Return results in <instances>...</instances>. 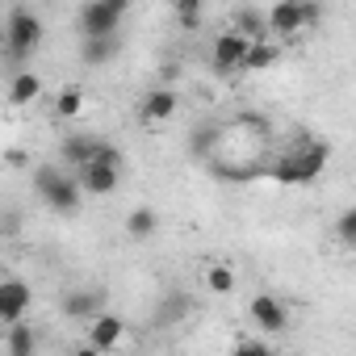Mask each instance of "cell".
I'll list each match as a JSON object with an SVG mask.
<instances>
[{
    "label": "cell",
    "instance_id": "5bb4252c",
    "mask_svg": "<svg viewBox=\"0 0 356 356\" xmlns=\"http://www.w3.org/2000/svg\"><path fill=\"white\" fill-rule=\"evenodd\" d=\"M118 51H122V38H118V34H97V38H84V42H80V59H84L88 67H105Z\"/></svg>",
    "mask_w": 356,
    "mask_h": 356
},
{
    "label": "cell",
    "instance_id": "8fae6325",
    "mask_svg": "<svg viewBox=\"0 0 356 356\" xmlns=\"http://www.w3.org/2000/svg\"><path fill=\"white\" fill-rule=\"evenodd\" d=\"M176 92L172 88H151L147 97H143V105H138V122L143 126H159V122H168L172 113H176Z\"/></svg>",
    "mask_w": 356,
    "mask_h": 356
},
{
    "label": "cell",
    "instance_id": "52a82bcc",
    "mask_svg": "<svg viewBox=\"0 0 356 356\" xmlns=\"http://www.w3.org/2000/svg\"><path fill=\"white\" fill-rule=\"evenodd\" d=\"M122 335H126V323H122L118 314L101 310V314L88 318V348H92V352H113V348L122 343Z\"/></svg>",
    "mask_w": 356,
    "mask_h": 356
},
{
    "label": "cell",
    "instance_id": "2e32d148",
    "mask_svg": "<svg viewBox=\"0 0 356 356\" xmlns=\"http://www.w3.org/2000/svg\"><path fill=\"white\" fill-rule=\"evenodd\" d=\"M277 59H281V47H277V42L252 38L248 51H243V63H239V67H248V72H264V67H273Z\"/></svg>",
    "mask_w": 356,
    "mask_h": 356
},
{
    "label": "cell",
    "instance_id": "d4e9b609",
    "mask_svg": "<svg viewBox=\"0 0 356 356\" xmlns=\"http://www.w3.org/2000/svg\"><path fill=\"white\" fill-rule=\"evenodd\" d=\"M335 235L343 248H356V206H343L339 218H335Z\"/></svg>",
    "mask_w": 356,
    "mask_h": 356
},
{
    "label": "cell",
    "instance_id": "30bf717a",
    "mask_svg": "<svg viewBox=\"0 0 356 356\" xmlns=\"http://www.w3.org/2000/svg\"><path fill=\"white\" fill-rule=\"evenodd\" d=\"M105 310V293L101 289H67L63 293V314L72 318V323H88L92 314H101Z\"/></svg>",
    "mask_w": 356,
    "mask_h": 356
},
{
    "label": "cell",
    "instance_id": "e0dca14e",
    "mask_svg": "<svg viewBox=\"0 0 356 356\" xmlns=\"http://www.w3.org/2000/svg\"><path fill=\"white\" fill-rule=\"evenodd\" d=\"M155 231H159V214L151 206H138V210L126 214V235L130 239H151Z\"/></svg>",
    "mask_w": 356,
    "mask_h": 356
},
{
    "label": "cell",
    "instance_id": "d6986e66",
    "mask_svg": "<svg viewBox=\"0 0 356 356\" xmlns=\"http://www.w3.org/2000/svg\"><path fill=\"white\" fill-rule=\"evenodd\" d=\"M34 348H38V335H34V327H30L26 318L9 323V352H13V356H30Z\"/></svg>",
    "mask_w": 356,
    "mask_h": 356
},
{
    "label": "cell",
    "instance_id": "603a6c76",
    "mask_svg": "<svg viewBox=\"0 0 356 356\" xmlns=\"http://www.w3.org/2000/svg\"><path fill=\"white\" fill-rule=\"evenodd\" d=\"M189 310H193V306H189V298H185V293H172V298L155 310V323H181Z\"/></svg>",
    "mask_w": 356,
    "mask_h": 356
},
{
    "label": "cell",
    "instance_id": "6da1fadb",
    "mask_svg": "<svg viewBox=\"0 0 356 356\" xmlns=\"http://www.w3.org/2000/svg\"><path fill=\"white\" fill-rule=\"evenodd\" d=\"M327 159H331L327 143L302 138L298 147H289V151L273 163V181H277V185H310V181H318V176H323Z\"/></svg>",
    "mask_w": 356,
    "mask_h": 356
},
{
    "label": "cell",
    "instance_id": "7c38bea8",
    "mask_svg": "<svg viewBox=\"0 0 356 356\" xmlns=\"http://www.w3.org/2000/svg\"><path fill=\"white\" fill-rule=\"evenodd\" d=\"M97 147H101V134H88V130H76V134H67V138L59 143V159H63L67 168H80V163H88V159H97Z\"/></svg>",
    "mask_w": 356,
    "mask_h": 356
},
{
    "label": "cell",
    "instance_id": "5b68a950",
    "mask_svg": "<svg viewBox=\"0 0 356 356\" xmlns=\"http://www.w3.org/2000/svg\"><path fill=\"white\" fill-rule=\"evenodd\" d=\"M76 181L88 197H109L122 185V163H105V159H88L76 168Z\"/></svg>",
    "mask_w": 356,
    "mask_h": 356
},
{
    "label": "cell",
    "instance_id": "484cf974",
    "mask_svg": "<svg viewBox=\"0 0 356 356\" xmlns=\"http://www.w3.org/2000/svg\"><path fill=\"white\" fill-rule=\"evenodd\" d=\"M235 352H239V356H268V352H273V343H268V339L248 335V339H239V343H235Z\"/></svg>",
    "mask_w": 356,
    "mask_h": 356
},
{
    "label": "cell",
    "instance_id": "cb8c5ba5",
    "mask_svg": "<svg viewBox=\"0 0 356 356\" xmlns=\"http://www.w3.org/2000/svg\"><path fill=\"white\" fill-rule=\"evenodd\" d=\"M206 289H210V293H231V289H235V273H231L227 264H210V268H206Z\"/></svg>",
    "mask_w": 356,
    "mask_h": 356
},
{
    "label": "cell",
    "instance_id": "9a60e30c",
    "mask_svg": "<svg viewBox=\"0 0 356 356\" xmlns=\"http://www.w3.org/2000/svg\"><path fill=\"white\" fill-rule=\"evenodd\" d=\"M218 143H222V126H214V122H202L197 130H189V155L193 159H210V155H218Z\"/></svg>",
    "mask_w": 356,
    "mask_h": 356
},
{
    "label": "cell",
    "instance_id": "7a4b0ae2",
    "mask_svg": "<svg viewBox=\"0 0 356 356\" xmlns=\"http://www.w3.org/2000/svg\"><path fill=\"white\" fill-rule=\"evenodd\" d=\"M34 193H38V202H42L47 210H55V214H76L80 202H84L80 181H76V176H67L63 168H55V163L34 168Z\"/></svg>",
    "mask_w": 356,
    "mask_h": 356
},
{
    "label": "cell",
    "instance_id": "4fadbf2b",
    "mask_svg": "<svg viewBox=\"0 0 356 356\" xmlns=\"http://www.w3.org/2000/svg\"><path fill=\"white\" fill-rule=\"evenodd\" d=\"M243 51H248V38H243L239 30L218 34V38H214V67H218V72H235V67L243 63Z\"/></svg>",
    "mask_w": 356,
    "mask_h": 356
},
{
    "label": "cell",
    "instance_id": "ba28073f",
    "mask_svg": "<svg viewBox=\"0 0 356 356\" xmlns=\"http://www.w3.org/2000/svg\"><path fill=\"white\" fill-rule=\"evenodd\" d=\"M264 26L281 38H293L306 30V17H302V0H277V5L264 13Z\"/></svg>",
    "mask_w": 356,
    "mask_h": 356
},
{
    "label": "cell",
    "instance_id": "4316f807",
    "mask_svg": "<svg viewBox=\"0 0 356 356\" xmlns=\"http://www.w3.org/2000/svg\"><path fill=\"white\" fill-rule=\"evenodd\" d=\"M323 0H302V17H306V30H318L323 26Z\"/></svg>",
    "mask_w": 356,
    "mask_h": 356
},
{
    "label": "cell",
    "instance_id": "3957f363",
    "mask_svg": "<svg viewBox=\"0 0 356 356\" xmlns=\"http://www.w3.org/2000/svg\"><path fill=\"white\" fill-rule=\"evenodd\" d=\"M126 13H130V0H88V5L80 9V38L118 34Z\"/></svg>",
    "mask_w": 356,
    "mask_h": 356
},
{
    "label": "cell",
    "instance_id": "8992f818",
    "mask_svg": "<svg viewBox=\"0 0 356 356\" xmlns=\"http://www.w3.org/2000/svg\"><path fill=\"white\" fill-rule=\"evenodd\" d=\"M248 314H252V323H256L260 331H268V335H277V331L289 327V306H285L281 298H273V293H256L252 306H248Z\"/></svg>",
    "mask_w": 356,
    "mask_h": 356
},
{
    "label": "cell",
    "instance_id": "9c48e42d",
    "mask_svg": "<svg viewBox=\"0 0 356 356\" xmlns=\"http://www.w3.org/2000/svg\"><path fill=\"white\" fill-rule=\"evenodd\" d=\"M30 302H34V293H30L26 281H0V323H5V327L26 318Z\"/></svg>",
    "mask_w": 356,
    "mask_h": 356
},
{
    "label": "cell",
    "instance_id": "ac0fdd59",
    "mask_svg": "<svg viewBox=\"0 0 356 356\" xmlns=\"http://www.w3.org/2000/svg\"><path fill=\"white\" fill-rule=\"evenodd\" d=\"M38 97H42V80H38L34 72H17L13 84H9V101H13V105H30V101H38Z\"/></svg>",
    "mask_w": 356,
    "mask_h": 356
},
{
    "label": "cell",
    "instance_id": "7402d4cb",
    "mask_svg": "<svg viewBox=\"0 0 356 356\" xmlns=\"http://www.w3.org/2000/svg\"><path fill=\"white\" fill-rule=\"evenodd\" d=\"M231 30H239V34L252 42V38H264V30H268V26H264V13H260V9H239Z\"/></svg>",
    "mask_w": 356,
    "mask_h": 356
},
{
    "label": "cell",
    "instance_id": "ffe728a7",
    "mask_svg": "<svg viewBox=\"0 0 356 356\" xmlns=\"http://www.w3.org/2000/svg\"><path fill=\"white\" fill-rule=\"evenodd\" d=\"M84 113V88H76V84H67L59 97H55V118H63V122H72V118H80Z\"/></svg>",
    "mask_w": 356,
    "mask_h": 356
},
{
    "label": "cell",
    "instance_id": "44dd1931",
    "mask_svg": "<svg viewBox=\"0 0 356 356\" xmlns=\"http://www.w3.org/2000/svg\"><path fill=\"white\" fill-rule=\"evenodd\" d=\"M202 9H206V0H172V13H176V26L181 30H197Z\"/></svg>",
    "mask_w": 356,
    "mask_h": 356
},
{
    "label": "cell",
    "instance_id": "277c9868",
    "mask_svg": "<svg viewBox=\"0 0 356 356\" xmlns=\"http://www.w3.org/2000/svg\"><path fill=\"white\" fill-rule=\"evenodd\" d=\"M5 47H9L13 59H30V55L42 47V22H38V13H30V9H13L9 30H5Z\"/></svg>",
    "mask_w": 356,
    "mask_h": 356
}]
</instances>
